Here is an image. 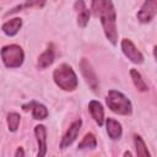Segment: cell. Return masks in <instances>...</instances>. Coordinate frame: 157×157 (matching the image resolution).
<instances>
[{
    "label": "cell",
    "instance_id": "cell-1",
    "mask_svg": "<svg viewBox=\"0 0 157 157\" xmlns=\"http://www.w3.org/2000/svg\"><path fill=\"white\" fill-rule=\"evenodd\" d=\"M98 16L103 27V32L105 38L112 43V45H117L118 43V31H117V12L112 0H103L98 11Z\"/></svg>",
    "mask_w": 157,
    "mask_h": 157
},
{
    "label": "cell",
    "instance_id": "cell-2",
    "mask_svg": "<svg viewBox=\"0 0 157 157\" xmlns=\"http://www.w3.org/2000/svg\"><path fill=\"white\" fill-rule=\"evenodd\" d=\"M53 80L55 85L66 92H72L78 86V78L71 65L63 63L53 71Z\"/></svg>",
    "mask_w": 157,
    "mask_h": 157
},
{
    "label": "cell",
    "instance_id": "cell-3",
    "mask_svg": "<svg viewBox=\"0 0 157 157\" xmlns=\"http://www.w3.org/2000/svg\"><path fill=\"white\" fill-rule=\"evenodd\" d=\"M105 103L108 108L118 115H131L132 113V104L130 99L120 91L110 90L107 94Z\"/></svg>",
    "mask_w": 157,
    "mask_h": 157
},
{
    "label": "cell",
    "instance_id": "cell-4",
    "mask_svg": "<svg viewBox=\"0 0 157 157\" xmlns=\"http://www.w3.org/2000/svg\"><path fill=\"white\" fill-rule=\"evenodd\" d=\"M0 55L4 65L9 69L20 67L25 61V52L18 44L4 45L0 50Z\"/></svg>",
    "mask_w": 157,
    "mask_h": 157
},
{
    "label": "cell",
    "instance_id": "cell-5",
    "mask_svg": "<svg viewBox=\"0 0 157 157\" xmlns=\"http://www.w3.org/2000/svg\"><path fill=\"white\" fill-rule=\"evenodd\" d=\"M80 69H81V74L86 81V83L88 85V87L93 91V92H98L99 90V82L97 78V75L94 72V69L92 67L91 63L88 61V59L82 58L80 61Z\"/></svg>",
    "mask_w": 157,
    "mask_h": 157
},
{
    "label": "cell",
    "instance_id": "cell-6",
    "mask_svg": "<svg viewBox=\"0 0 157 157\" xmlns=\"http://www.w3.org/2000/svg\"><path fill=\"white\" fill-rule=\"evenodd\" d=\"M120 48L123 54L134 64L136 65H141L144 63V54L136 48V45L129 39V38H124L120 42Z\"/></svg>",
    "mask_w": 157,
    "mask_h": 157
},
{
    "label": "cell",
    "instance_id": "cell-7",
    "mask_svg": "<svg viewBox=\"0 0 157 157\" xmlns=\"http://www.w3.org/2000/svg\"><path fill=\"white\" fill-rule=\"evenodd\" d=\"M156 13H157V0H145V2L141 5L140 10L136 13V17L141 23H148L155 18Z\"/></svg>",
    "mask_w": 157,
    "mask_h": 157
},
{
    "label": "cell",
    "instance_id": "cell-8",
    "mask_svg": "<svg viewBox=\"0 0 157 157\" xmlns=\"http://www.w3.org/2000/svg\"><path fill=\"white\" fill-rule=\"evenodd\" d=\"M81 126H82V120L81 119H76L70 124L69 129L66 130V132L61 137V141H60V145H59L61 150H64V148H66V147H69V146H71L74 144V141L78 136Z\"/></svg>",
    "mask_w": 157,
    "mask_h": 157
},
{
    "label": "cell",
    "instance_id": "cell-9",
    "mask_svg": "<svg viewBox=\"0 0 157 157\" xmlns=\"http://www.w3.org/2000/svg\"><path fill=\"white\" fill-rule=\"evenodd\" d=\"M34 136L38 145V157H44L47 155V128L43 124H38L34 126Z\"/></svg>",
    "mask_w": 157,
    "mask_h": 157
},
{
    "label": "cell",
    "instance_id": "cell-10",
    "mask_svg": "<svg viewBox=\"0 0 157 157\" xmlns=\"http://www.w3.org/2000/svg\"><path fill=\"white\" fill-rule=\"evenodd\" d=\"M74 9L77 13V26L80 28H85L88 25L91 12L86 6L85 0H76L74 4Z\"/></svg>",
    "mask_w": 157,
    "mask_h": 157
},
{
    "label": "cell",
    "instance_id": "cell-11",
    "mask_svg": "<svg viewBox=\"0 0 157 157\" xmlns=\"http://www.w3.org/2000/svg\"><path fill=\"white\" fill-rule=\"evenodd\" d=\"M88 112L93 120L98 124V126H102L104 124V108L102 103L97 99H92L88 103Z\"/></svg>",
    "mask_w": 157,
    "mask_h": 157
},
{
    "label": "cell",
    "instance_id": "cell-12",
    "mask_svg": "<svg viewBox=\"0 0 157 157\" xmlns=\"http://www.w3.org/2000/svg\"><path fill=\"white\" fill-rule=\"evenodd\" d=\"M104 123H105L107 134L110 140L117 141L123 136V128L118 120H115L113 118H107V119H104Z\"/></svg>",
    "mask_w": 157,
    "mask_h": 157
},
{
    "label": "cell",
    "instance_id": "cell-13",
    "mask_svg": "<svg viewBox=\"0 0 157 157\" xmlns=\"http://www.w3.org/2000/svg\"><path fill=\"white\" fill-rule=\"evenodd\" d=\"M54 59H55V49H54V45L53 44H49L48 48L38 56V60H37V66L38 69H47L53 63H54Z\"/></svg>",
    "mask_w": 157,
    "mask_h": 157
},
{
    "label": "cell",
    "instance_id": "cell-14",
    "mask_svg": "<svg viewBox=\"0 0 157 157\" xmlns=\"http://www.w3.org/2000/svg\"><path fill=\"white\" fill-rule=\"evenodd\" d=\"M22 27V18L21 17H13L10 18L9 21L4 22L1 26V31L7 36V37H15L18 31Z\"/></svg>",
    "mask_w": 157,
    "mask_h": 157
},
{
    "label": "cell",
    "instance_id": "cell-15",
    "mask_svg": "<svg viewBox=\"0 0 157 157\" xmlns=\"http://www.w3.org/2000/svg\"><path fill=\"white\" fill-rule=\"evenodd\" d=\"M31 110H32V117H33V119H36V120H44V119H47L48 115H49L48 108H47L44 104L38 103V102H33V101H32Z\"/></svg>",
    "mask_w": 157,
    "mask_h": 157
},
{
    "label": "cell",
    "instance_id": "cell-16",
    "mask_svg": "<svg viewBox=\"0 0 157 157\" xmlns=\"http://www.w3.org/2000/svg\"><path fill=\"white\" fill-rule=\"evenodd\" d=\"M130 77H131V81H132V83H134V86L136 87L137 91H140V92H146V91H148L147 83L145 82V80L142 78L141 74H140L136 69H131V70H130Z\"/></svg>",
    "mask_w": 157,
    "mask_h": 157
},
{
    "label": "cell",
    "instance_id": "cell-17",
    "mask_svg": "<svg viewBox=\"0 0 157 157\" xmlns=\"http://www.w3.org/2000/svg\"><path fill=\"white\" fill-rule=\"evenodd\" d=\"M96 147H97V139L92 132L85 134V136L77 145V150H88V148L93 150Z\"/></svg>",
    "mask_w": 157,
    "mask_h": 157
},
{
    "label": "cell",
    "instance_id": "cell-18",
    "mask_svg": "<svg viewBox=\"0 0 157 157\" xmlns=\"http://www.w3.org/2000/svg\"><path fill=\"white\" fill-rule=\"evenodd\" d=\"M134 145H135V152L139 157H151L147 146L144 141V139L140 135H134Z\"/></svg>",
    "mask_w": 157,
    "mask_h": 157
},
{
    "label": "cell",
    "instance_id": "cell-19",
    "mask_svg": "<svg viewBox=\"0 0 157 157\" xmlns=\"http://www.w3.org/2000/svg\"><path fill=\"white\" fill-rule=\"evenodd\" d=\"M20 121H21V115L16 112H11L7 114L6 118V123H7V129L11 132H16L18 126H20Z\"/></svg>",
    "mask_w": 157,
    "mask_h": 157
},
{
    "label": "cell",
    "instance_id": "cell-20",
    "mask_svg": "<svg viewBox=\"0 0 157 157\" xmlns=\"http://www.w3.org/2000/svg\"><path fill=\"white\" fill-rule=\"evenodd\" d=\"M47 0H26L25 4L20 5L21 10L22 9H33V7H37V9H42L44 7Z\"/></svg>",
    "mask_w": 157,
    "mask_h": 157
},
{
    "label": "cell",
    "instance_id": "cell-21",
    "mask_svg": "<svg viewBox=\"0 0 157 157\" xmlns=\"http://www.w3.org/2000/svg\"><path fill=\"white\" fill-rule=\"evenodd\" d=\"M102 1L103 0H92V2H91V10H92V13L94 16H98V11H99V7H101Z\"/></svg>",
    "mask_w": 157,
    "mask_h": 157
},
{
    "label": "cell",
    "instance_id": "cell-22",
    "mask_svg": "<svg viewBox=\"0 0 157 157\" xmlns=\"http://www.w3.org/2000/svg\"><path fill=\"white\" fill-rule=\"evenodd\" d=\"M25 156V151L22 147H17V150L15 151V157H23Z\"/></svg>",
    "mask_w": 157,
    "mask_h": 157
},
{
    "label": "cell",
    "instance_id": "cell-23",
    "mask_svg": "<svg viewBox=\"0 0 157 157\" xmlns=\"http://www.w3.org/2000/svg\"><path fill=\"white\" fill-rule=\"evenodd\" d=\"M123 156H125V157H126V156H132V155H131V152H129V151H125V152L123 153Z\"/></svg>",
    "mask_w": 157,
    "mask_h": 157
}]
</instances>
